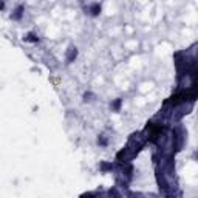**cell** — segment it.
<instances>
[{
	"label": "cell",
	"instance_id": "1",
	"mask_svg": "<svg viewBox=\"0 0 198 198\" xmlns=\"http://www.w3.org/2000/svg\"><path fill=\"white\" fill-rule=\"evenodd\" d=\"M85 11L92 17H98L99 14H101V5H99V3H93V5H90L88 8H85Z\"/></svg>",
	"mask_w": 198,
	"mask_h": 198
},
{
	"label": "cell",
	"instance_id": "2",
	"mask_svg": "<svg viewBox=\"0 0 198 198\" xmlns=\"http://www.w3.org/2000/svg\"><path fill=\"white\" fill-rule=\"evenodd\" d=\"M76 57H77V48L76 47H70L68 51H67V62L71 64V62H74Z\"/></svg>",
	"mask_w": 198,
	"mask_h": 198
},
{
	"label": "cell",
	"instance_id": "3",
	"mask_svg": "<svg viewBox=\"0 0 198 198\" xmlns=\"http://www.w3.org/2000/svg\"><path fill=\"white\" fill-rule=\"evenodd\" d=\"M23 10H25L23 5H19V6H17L16 10L13 11L11 19H13V20H20V19H22V16H23Z\"/></svg>",
	"mask_w": 198,
	"mask_h": 198
},
{
	"label": "cell",
	"instance_id": "4",
	"mask_svg": "<svg viewBox=\"0 0 198 198\" xmlns=\"http://www.w3.org/2000/svg\"><path fill=\"white\" fill-rule=\"evenodd\" d=\"M121 105H122V99L118 98V99H115V102H113V104H110V109H112L113 112L118 113V112L121 110Z\"/></svg>",
	"mask_w": 198,
	"mask_h": 198
},
{
	"label": "cell",
	"instance_id": "5",
	"mask_svg": "<svg viewBox=\"0 0 198 198\" xmlns=\"http://www.w3.org/2000/svg\"><path fill=\"white\" fill-rule=\"evenodd\" d=\"M23 40L25 42H33V43H36V42H39V36H36L34 33H28L23 37Z\"/></svg>",
	"mask_w": 198,
	"mask_h": 198
},
{
	"label": "cell",
	"instance_id": "6",
	"mask_svg": "<svg viewBox=\"0 0 198 198\" xmlns=\"http://www.w3.org/2000/svg\"><path fill=\"white\" fill-rule=\"evenodd\" d=\"M101 170L105 173V172H109V170H113V164H110V163H102L101 164Z\"/></svg>",
	"mask_w": 198,
	"mask_h": 198
},
{
	"label": "cell",
	"instance_id": "7",
	"mask_svg": "<svg viewBox=\"0 0 198 198\" xmlns=\"http://www.w3.org/2000/svg\"><path fill=\"white\" fill-rule=\"evenodd\" d=\"M98 144H99V146H102V147H105L107 144H109V141H107V138H105V135H101V136L98 138Z\"/></svg>",
	"mask_w": 198,
	"mask_h": 198
},
{
	"label": "cell",
	"instance_id": "8",
	"mask_svg": "<svg viewBox=\"0 0 198 198\" xmlns=\"http://www.w3.org/2000/svg\"><path fill=\"white\" fill-rule=\"evenodd\" d=\"M92 98H95V96H93V93H90V92H87V93H84V101H85V102H88V101H92Z\"/></svg>",
	"mask_w": 198,
	"mask_h": 198
}]
</instances>
